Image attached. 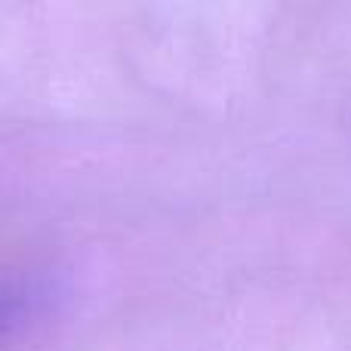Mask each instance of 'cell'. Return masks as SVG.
<instances>
[{"label": "cell", "mask_w": 351, "mask_h": 351, "mask_svg": "<svg viewBox=\"0 0 351 351\" xmlns=\"http://www.w3.org/2000/svg\"><path fill=\"white\" fill-rule=\"evenodd\" d=\"M25 317V290L0 280V333L19 327Z\"/></svg>", "instance_id": "6da1fadb"}]
</instances>
